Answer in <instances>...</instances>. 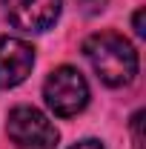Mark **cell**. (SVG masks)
Wrapping results in <instances>:
<instances>
[{"mask_svg":"<svg viewBox=\"0 0 146 149\" xmlns=\"http://www.w3.org/2000/svg\"><path fill=\"white\" fill-rule=\"evenodd\" d=\"M83 55L89 60L95 74L112 86H129L138 74V52L123 35L117 32H95L83 40Z\"/></svg>","mask_w":146,"mask_h":149,"instance_id":"1","label":"cell"},{"mask_svg":"<svg viewBox=\"0 0 146 149\" xmlns=\"http://www.w3.org/2000/svg\"><path fill=\"white\" fill-rule=\"evenodd\" d=\"M43 100L57 118H74L89 106V83L74 66H57L43 80Z\"/></svg>","mask_w":146,"mask_h":149,"instance_id":"2","label":"cell"},{"mask_svg":"<svg viewBox=\"0 0 146 149\" xmlns=\"http://www.w3.org/2000/svg\"><path fill=\"white\" fill-rule=\"evenodd\" d=\"M6 135L17 149H55L60 141L57 126L35 106H15L9 112Z\"/></svg>","mask_w":146,"mask_h":149,"instance_id":"3","label":"cell"},{"mask_svg":"<svg viewBox=\"0 0 146 149\" xmlns=\"http://www.w3.org/2000/svg\"><path fill=\"white\" fill-rule=\"evenodd\" d=\"M63 0H3V12L12 26L23 32H46L60 17Z\"/></svg>","mask_w":146,"mask_h":149,"instance_id":"4","label":"cell"},{"mask_svg":"<svg viewBox=\"0 0 146 149\" xmlns=\"http://www.w3.org/2000/svg\"><path fill=\"white\" fill-rule=\"evenodd\" d=\"M35 69V49L20 37H0V89L20 86Z\"/></svg>","mask_w":146,"mask_h":149,"instance_id":"5","label":"cell"},{"mask_svg":"<svg viewBox=\"0 0 146 149\" xmlns=\"http://www.w3.org/2000/svg\"><path fill=\"white\" fill-rule=\"evenodd\" d=\"M132 138H135V149H143V112L132 115Z\"/></svg>","mask_w":146,"mask_h":149,"instance_id":"6","label":"cell"},{"mask_svg":"<svg viewBox=\"0 0 146 149\" xmlns=\"http://www.w3.org/2000/svg\"><path fill=\"white\" fill-rule=\"evenodd\" d=\"M69 149H106L100 141H95V138H86V141H77L74 146H69Z\"/></svg>","mask_w":146,"mask_h":149,"instance_id":"7","label":"cell"},{"mask_svg":"<svg viewBox=\"0 0 146 149\" xmlns=\"http://www.w3.org/2000/svg\"><path fill=\"white\" fill-rule=\"evenodd\" d=\"M132 26H135V35H146V29H143V9H138L135 12V17H132Z\"/></svg>","mask_w":146,"mask_h":149,"instance_id":"8","label":"cell"}]
</instances>
